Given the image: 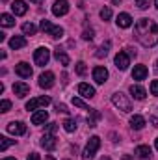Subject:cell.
<instances>
[{
	"mask_svg": "<svg viewBox=\"0 0 158 160\" xmlns=\"http://www.w3.org/2000/svg\"><path fill=\"white\" fill-rule=\"evenodd\" d=\"M50 104V97H37V99H32L26 102V110H37V108H45Z\"/></svg>",
	"mask_w": 158,
	"mask_h": 160,
	"instance_id": "52a82bcc",
	"label": "cell"
},
{
	"mask_svg": "<svg viewBox=\"0 0 158 160\" xmlns=\"http://www.w3.org/2000/svg\"><path fill=\"white\" fill-rule=\"evenodd\" d=\"M9 108H11V101L4 99V101L0 102V112H2V114H6V112H9Z\"/></svg>",
	"mask_w": 158,
	"mask_h": 160,
	"instance_id": "836d02e7",
	"label": "cell"
},
{
	"mask_svg": "<svg viewBox=\"0 0 158 160\" xmlns=\"http://www.w3.org/2000/svg\"><path fill=\"white\" fill-rule=\"evenodd\" d=\"M149 4H151V0H136V6H138L140 9H147Z\"/></svg>",
	"mask_w": 158,
	"mask_h": 160,
	"instance_id": "e575fe53",
	"label": "cell"
},
{
	"mask_svg": "<svg viewBox=\"0 0 158 160\" xmlns=\"http://www.w3.org/2000/svg\"><path fill=\"white\" fill-rule=\"evenodd\" d=\"M126 54H128V56H136V50H134V48H126Z\"/></svg>",
	"mask_w": 158,
	"mask_h": 160,
	"instance_id": "60d3db41",
	"label": "cell"
},
{
	"mask_svg": "<svg viewBox=\"0 0 158 160\" xmlns=\"http://www.w3.org/2000/svg\"><path fill=\"white\" fill-rule=\"evenodd\" d=\"M101 160H110V158H108V157H102V158H101Z\"/></svg>",
	"mask_w": 158,
	"mask_h": 160,
	"instance_id": "681fc988",
	"label": "cell"
},
{
	"mask_svg": "<svg viewBox=\"0 0 158 160\" xmlns=\"http://www.w3.org/2000/svg\"><path fill=\"white\" fill-rule=\"evenodd\" d=\"M28 160H41V157L37 153H30V155H28Z\"/></svg>",
	"mask_w": 158,
	"mask_h": 160,
	"instance_id": "ab89813d",
	"label": "cell"
},
{
	"mask_svg": "<svg viewBox=\"0 0 158 160\" xmlns=\"http://www.w3.org/2000/svg\"><path fill=\"white\" fill-rule=\"evenodd\" d=\"M52 13L56 17H63L69 13V2L67 0H56L54 6H52Z\"/></svg>",
	"mask_w": 158,
	"mask_h": 160,
	"instance_id": "ba28073f",
	"label": "cell"
},
{
	"mask_svg": "<svg viewBox=\"0 0 158 160\" xmlns=\"http://www.w3.org/2000/svg\"><path fill=\"white\" fill-rule=\"evenodd\" d=\"M0 24L6 26V28H9V26L15 24V19H13L11 15H7V13H2V15H0Z\"/></svg>",
	"mask_w": 158,
	"mask_h": 160,
	"instance_id": "d4e9b609",
	"label": "cell"
},
{
	"mask_svg": "<svg viewBox=\"0 0 158 160\" xmlns=\"http://www.w3.org/2000/svg\"><path fill=\"white\" fill-rule=\"evenodd\" d=\"M56 128H58V125H56V123H48V127L45 128V132H50V134H54V132H56Z\"/></svg>",
	"mask_w": 158,
	"mask_h": 160,
	"instance_id": "8d00e7d4",
	"label": "cell"
},
{
	"mask_svg": "<svg viewBox=\"0 0 158 160\" xmlns=\"http://www.w3.org/2000/svg\"><path fill=\"white\" fill-rule=\"evenodd\" d=\"M39 86L43 89H50V88L54 86V73H50V71L41 73L39 75Z\"/></svg>",
	"mask_w": 158,
	"mask_h": 160,
	"instance_id": "30bf717a",
	"label": "cell"
},
{
	"mask_svg": "<svg viewBox=\"0 0 158 160\" xmlns=\"http://www.w3.org/2000/svg\"><path fill=\"white\" fill-rule=\"evenodd\" d=\"M56 136L54 134H50V132H45L43 134V138H41V145L47 149V151H52V149H56Z\"/></svg>",
	"mask_w": 158,
	"mask_h": 160,
	"instance_id": "7c38bea8",
	"label": "cell"
},
{
	"mask_svg": "<svg viewBox=\"0 0 158 160\" xmlns=\"http://www.w3.org/2000/svg\"><path fill=\"white\" fill-rule=\"evenodd\" d=\"M155 71H156V73H158V60H156V67H155Z\"/></svg>",
	"mask_w": 158,
	"mask_h": 160,
	"instance_id": "c3c4849f",
	"label": "cell"
},
{
	"mask_svg": "<svg viewBox=\"0 0 158 160\" xmlns=\"http://www.w3.org/2000/svg\"><path fill=\"white\" fill-rule=\"evenodd\" d=\"M93 80L97 82V84H104L106 80H108V69L106 67H95L93 69Z\"/></svg>",
	"mask_w": 158,
	"mask_h": 160,
	"instance_id": "4fadbf2b",
	"label": "cell"
},
{
	"mask_svg": "<svg viewBox=\"0 0 158 160\" xmlns=\"http://www.w3.org/2000/svg\"><path fill=\"white\" fill-rule=\"evenodd\" d=\"M112 2H114V4H121V0H112Z\"/></svg>",
	"mask_w": 158,
	"mask_h": 160,
	"instance_id": "bcb514c9",
	"label": "cell"
},
{
	"mask_svg": "<svg viewBox=\"0 0 158 160\" xmlns=\"http://www.w3.org/2000/svg\"><path fill=\"white\" fill-rule=\"evenodd\" d=\"M13 93L22 99V97H26V95L30 93V86L24 84V82H15V84H13Z\"/></svg>",
	"mask_w": 158,
	"mask_h": 160,
	"instance_id": "5bb4252c",
	"label": "cell"
},
{
	"mask_svg": "<svg viewBox=\"0 0 158 160\" xmlns=\"http://www.w3.org/2000/svg\"><path fill=\"white\" fill-rule=\"evenodd\" d=\"M48 60H50V50H48L47 47H39V48L34 52V62H36V65L45 67V65L48 63Z\"/></svg>",
	"mask_w": 158,
	"mask_h": 160,
	"instance_id": "5b68a950",
	"label": "cell"
},
{
	"mask_svg": "<svg viewBox=\"0 0 158 160\" xmlns=\"http://www.w3.org/2000/svg\"><path fill=\"white\" fill-rule=\"evenodd\" d=\"M147 67L145 65H136L134 67V71H132V78L134 80H145V77H147Z\"/></svg>",
	"mask_w": 158,
	"mask_h": 160,
	"instance_id": "d6986e66",
	"label": "cell"
},
{
	"mask_svg": "<svg viewBox=\"0 0 158 160\" xmlns=\"http://www.w3.org/2000/svg\"><path fill=\"white\" fill-rule=\"evenodd\" d=\"M155 6H156V8H158V0H155Z\"/></svg>",
	"mask_w": 158,
	"mask_h": 160,
	"instance_id": "816d5d0a",
	"label": "cell"
},
{
	"mask_svg": "<svg viewBox=\"0 0 158 160\" xmlns=\"http://www.w3.org/2000/svg\"><path fill=\"white\" fill-rule=\"evenodd\" d=\"M75 71H77V75L84 77V75L87 73V67H86V63H84V62H78V63H77V67H75Z\"/></svg>",
	"mask_w": 158,
	"mask_h": 160,
	"instance_id": "1f68e13d",
	"label": "cell"
},
{
	"mask_svg": "<svg viewBox=\"0 0 158 160\" xmlns=\"http://www.w3.org/2000/svg\"><path fill=\"white\" fill-rule=\"evenodd\" d=\"M9 47L11 48H22V47H26V39L22 38V36H13L11 39H9Z\"/></svg>",
	"mask_w": 158,
	"mask_h": 160,
	"instance_id": "44dd1931",
	"label": "cell"
},
{
	"mask_svg": "<svg viewBox=\"0 0 158 160\" xmlns=\"http://www.w3.org/2000/svg\"><path fill=\"white\" fill-rule=\"evenodd\" d=\"M151 123H153L155 127H158V119H156V118H151Z\"/></svg>",
	"mask_w": 158,
	"mask_h": 160,
	"instance_id": "b9f144b4",
	"label": "cell"
},
{
	"mask_svg": "<svg viewBox=\"0 0 158 160\" xmlns=\"http://www.w3.org/2000/svg\"><path fill=\"white\" fill-rule=\"evenodd\" d=\"M155 145H156V151H158V138L155 140Z\"/></svg>",
	"mask_w": 158,
	"mask_h": 160,
	"instance_id": "ee69618b",
	"label": "cell"
},
{
	"mask_svg": "<svg viewBox=\"0 0 158 160\" xmlns=\"http://www.w3.org/2000/svg\"><path fill=\"white\" fill-rule=\"evenodd\" d=\"M151 93H153L155 97H158V80H153V82H151Z\"/></svg>",
	"mask_w": 158,
	"mask_h": 160,
	"instance_id": "d590c367",
	"label": "cell"
},
{
	"mask_svg": "<svg viewBox=\"0 0 158 160\" xmlns=\"http://www.w3.org/2000/svg\"><path fill=\"white\" fill-rule=\"evenodd\" d=\"M47 119H48L47 110H39V112H36V114L32 116V123H34V125H43Z\"/></svg>",
	"mask_w": 158,
	"mask_h": 160,
	"instance_id": "7402d4cb",
	"label": "cell"
},
{
	"mask_svg": "<svg viewBox=\"0 0 158 160\" xmlns=\"http://www.w3.org/2000/svg\"><path fill=\"white\" fill-rule=\"evenodd\" d=\"M15 73H17L21 78H30V77H32V67H30V63L21 62V63L15 65Z\"/></svg>",
	"mask_w": 158,
	"mask_h": 160,
	"instance_id": "8fae6325",
	"label": "cell"
},
{
	"mask_svg": "<svg viewBox=\"0 0 158 160\" xmlns=\"http://www.w3.org/2000/svg\"><path fill=\"white\" fill-rule=\"evenodd\" d=\"M99 147H101V138L99 136H91L87 145H86V149H84V153H82V160H93Z\"/></svg>",
	"mask_w": 158,
	"mask_h": 160,
	"instance_id": "7a4b0ae2",
	"label": "cell"
},
{
	"mask_svg": "<svg viewBox=\"0 0 158 160\" xmlns=\"http://www.w3.org/2000/svg\"><path fill=\"white\" fill-rule=\"evenodd\" d=\"M110 47H112V43H110V41H106L104 45H101V47H99V50L95 52V56H97V58H104V56L108 54V50H110Z\"/></svg>",
	"mask_w": 158,
	"mask_h": 160,
	"instance_id": "484cf974",
	"label": "cell"
},
{
	"mask_svg": "<svg viewBox=\"0 0 158 160\" xmlns=\"http://www.w3.org/2000/svg\"><path fill=\"white\" fill-rule=\"evenodd\" d=\"M11 9H13V13L15 15H24L26 11H28V6H26V2L24 0H13V4H11Z\"/></svg>",
	"mask_w": 158,
	"mask_h": 160,
	"instance_id": "2e32d148",
	"label": "cell"
},
{
	"mask_svg": "<svg viewBox=\"0 0 158 160\" xmlns=\"http://www.w3.org/2000/svg\"><path fill=\"white\" fill-rule=\"evenodd\" d=\"M11 145H15V140H9V138H6V136L0 138V151H2V153H4L7 147H11Z\"/></svg>",
	"mask_w": 158,
	"mask_h": 160,
	"instance_id": "83f0119b",
	"label": "cell"
},
{
	"mask_svg": "<svg viewBox=\"0 0 158 160\" xmlns=\"http://www.w3.org/2000/svg\"><path fill=\"white\" fill-rule=\"evenodd\" d=\"M22 32H24V36H34L37 32V28H36L34 22H24L22 24Z\"/></svg>",
	"mask_w": 158,
	"mask_h": 160,
	"instance_id": "4316f807",
	"label": "cell"
},
{
	"mask_svg": "<svg viewBox=\"0 0 158 160\" xmlns=\"http://www.w3.org/2000/svg\"><path fill=\"white\" fill-rule=\"evenodd\" d=\"M136 155L143 160L149 158V157H151V147H149V145H138V147H136Z\"/></svg>",
	"mask_w": 158,
	"mask_h": 160,
	"instance_id": "603a6c76",
	"label": "cell"
},
{
	"mask_svg": "<svg viewBox=\"0 0 158 160\" xmlns=\"http://www.w3.org/2000/svg\"><path fill=\"white\" fill-rule=\"evenodd\" d=\"M65 160H69V158H65Z\"/></svg>",
	"mask_w": 158,
	"mask_h": 160,
	"instance_id": "f5cc1de1",
	"label": "cell"
},
{
	"mask_svg": "<svg viewBox=\"0 0 158 160\" xmlns=\"http://www.w3.org/2000/svg\"><path fill=\"white\" fill-rule=\"evenodd\" d=\"M123 160H132V157H128V155H123Z\"/></svg>",
	"mask_w": 158,
	"mask_h": 160,
	"instance_id": "7bdbcfd3",
	"label": "cell"
},
{
	"mask_svg": "<svg viewBox=\"0 0 158 160\" xmlns=\"http://www.w3.org/2000/svg\"><path fill=\"white\" fill-rule=\"evenodd\" d=\"M117 26L119 28H128L130 24H132V17L128 15V13H119L117 15Z\"/></svg>",
	"mask_w": 158,
	"mask_h": 160,
	"instance_id": "ac0fdd59",
	"label": "cell"
},
{
	"mask_svg": "<svg viewBox=\"0 0 158 160\" xmlns=\"http://www.w3.org/2000/svg\"><path fill=\"white\" fill-rule=\"evenodd\" d=\"M130 127H132L134 130H141V128L145 127V119H143L141 116H138V114H136V116H132V118H130Z\"/></svg>",
	"mask_w": 158,
	"mask_h": 160,
	"instance_id": "ffe728a7",
	"label": "cell"
},
{
	"mask_svg": "<svg viewBox=\"0 0 158 160\" xmlns=\"http://www.w3.org/2000/svg\"><path fill=\"white\" fill-rule=\"evenodd\" d=\"M134 34L143 47H155L158 43V24L151 19H140L134 26Z\"/></svg>",
	"mask_w": 158,
	"mask_h": 160,
	"instance_id": "6da1fadb",
	"label": "cell"
},
{
	"mask_svg": "<svg viewBox=\"0 0 158 160\" xmlns=\"http://www.w3.org/2000/svg\"><path fill=\"white\" fill-rule=\"evenodd\" d=\"M54 58H56V60H58L63 67H67V65H69V56H67L63 50H60V48H58V50L54 52Z\"/></svg>",
	"mask_w": 158,
	"mask_h": 160,
	"instance_id": "cb8c5ba5",
	"label": "cell"
},
{
	"mask_svg": "<svg viewBox=\"0 0 158 160\" xmlns=\"http://www.w3.org/2000/svg\"><path fill=\"white\" fill-rule=\"evenodd\" d=\"M78 93L82 97H86V99H93L95 97V88L86 84V82H82V84H78Z\"/></svg>",
	"mask_w": 158,
	"mask_h": 160,
	"instance_id": "9a60e30c",
	"label": "cell"
},
{
	"mask_svg": "<svg viewBox=\"0 0 158 160\" xmlns=\"http://www.w3.org/2000/svg\"><path fill=\"white\" fill-rule=\"evenodd\" d=\"M62 125H63V128H65L67 132H75V130H77V121L71 119V118H69V119H65Z\"/></svg>",
	"mask_w": 158,
	"mask_h": 160,
	"instance_id": "f1b7e54d",
	"label": "cell"
},
{
	"mask_svg": "<svg viewBox=\"0 0 158 160\" xmlns=\"http://www.w3.org/2000/svg\"><path fill=\"white\" fill-rule=\"evenodd\" d=\"M101 19H102V21L112 19V9H110V8H102V9H101Z\"/></svg>",
	"mask_w": 158,
	"mask_h": 160,
	"instance_id": "d6a6232c",
	"label": "cell"
},
{
	"mask_svg": "<svg viewBox=\"0 0 158 160\" xmlns=\"http://www.w3.org/2000/svg\"><path fill=\"white\" fill-rule=\"evenodd\" d=\"M114 62H116V67H117L119 71H126L128 65H130V56L126 52H117Z\"/></svg>",
	"mask_w": 158,
	"mask_h": 160,
	"instance_id": "9c48e42d",
	"label": "cell"
},
{
	"mask_svg": "<svg viewBox=\"0 0 158 160\" xmlns=\"http://www.w3.org/2000/svg\"><path fill=\"white\" fill-rule=\"evenodd\" d=\"M30 2H34V4H39L41 0H30Z\"/></svg>",
	"mask_w": 158,
	"mask_h": 160,
	"instance_id": "f6af8a7d",
	"label": "cell"
},
{
	"mask_svg": "<svg viewBox=\"0 0 158 160\" xmlns=\"http://www.w3.org/2000/svg\"><path fill=\"white\" fill-rule=\"evenodd\" d=\"M45 160H54V157H47Z\"/></svg>",
	"mask_w": 158,
	"mask_h": 160,
	"instance_id": "7dc6e473",
	"label": "cell"
},
{
	"mask_svg": "<svg viewBox=\"0 0 158 160\" xmlns=\"http://www.w3.org/2000/svg\"><path fill=\"white\" fill-rule=\"evenodd\" d=\"M73 104L75 106H78V108H82V110H87V112H91V108H89V104H86L80 97H73Z\"/></svg>",
	"mask_w": 158,
	"mask_h": 160,
	"instance_id": "f546056e",
	"label": "cell"
},
{
	"mask_svg": "<svg viewBox=\"0 0 158 160\" xmlns=\"http://www.w3.org/2000/svg\"><path fill=\"white\" fill-rule=\"evenodd\" d=\"M6 130H7L9 134H15V136H22V134H26V125H24L22 121H11V123H7Z\"/></svg>",
	"mask_w": 158,
	"mask_h": 160,
	"instance_id": "8992f818",
	"label": "cell"
},
{
	"mask_svg": "<svg viewBox=\"0 0 158 160\" xmlns=\"http://www.w3.org/2000/svg\"><path fill=\"white\" fill-rule=\"evenodd\" d=\"M41 30L43 32H47V36H50V38H54V39H58V38H62L63 36V28H60V26H54L50 21H47V19H43L41 21Z\"/></svg>",
	"mask_w": 158,
	"mask_h": 160,
	"instance_id": "277c9868",
	"label": "cell"
},
{
	"mask_svg": "<svg viewBox=\"0 0 158 160\" xmlns=\"http://www.w3.org/2000/svg\"><path fill=\"white\" fill-rule=\"evenodd\" d=\"M112 102H114V106L116 108H119L121 112H130L132 110V104H130V101L126 99V95H123L121 91H117V93H114L112 95Z\"/></svg>",
	"mask_w": 158,
	"mask_h": 160,
	"instance_id": "3957f363",
	"label": "cell"
},
{
	"mask_svg": "<svg viewBox=\"0 0 158 160\" xmlns=\"http://www.w3.org/2000/svg\"><path fill=\"white\" fill-rule=\"evenodd\" d=\"M93 34H95L93 30H84V34H82V38H84L86 41H87V39H93Z\"/></svg>",
	"mask_w": 158,
	"mask_h": 160,
	"instance_id": "74e56055",
	"label": "cell"
},
{
	"mask_svg": "<svg viewBox=\"0 0 158 160\" xmlns=\"http://www.w3.org/2000/svg\"><path fill=\"white\" fill-rule=\"evenodd\" d=\"M91 119H89V127H97V121L101 119V112L99 110H91Z\"/></svg>",
	"mask_w": 158,
	"mask_h": 160,
	"instance_id": "4dcf8cb0",
	"label": "cell"
},
{
	"mask_svg": "<svg viewBox=\"0 0 158 160\" xmlns=\"http://www.w3.org/2000/svg\"><path fill=\"white\" fill-rule=\"evenodd\" d=\"M56 112H58V114H60V112H62V114H67L69 110H67L65 104H56Z\"/></svg>",
	"mask_w": 158,
	"mask_h": 160,
	"instance_id": "f35d334b",
	"label": "cell"
},
{
	"mask_svg": "<svg viewBox=\"0 0 158 160\" xmlns=\"http://www.w3.org/2000/svg\"><path fill=\"white\" fill-rule=\"evenodd\" d=\"M2 160H17V158H2Z\"/></svg>",
	"mask_w": 158,
	"mask_h": 160,
	"instance_id": "f907efd6",
	"label": "cell"
},
{
	"mask_svg": "<svg viewBox=\"0 0 158 160\" xmlns=\"http://www.w3.org/2000/svg\"><path fill=\"white\" fill-rule=\"evenodd\" d=\"M130 93H132V97L138 99V101H143L145 95H147L145 88H141V86H138V84H132V86H130Z\"/></svg>",
	"mask_w": 158,
	"mask_h": 160,
	"instance_id": "e0dca14e",
	"label": "cell"
}]
</instances>
